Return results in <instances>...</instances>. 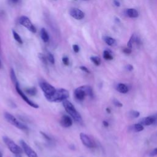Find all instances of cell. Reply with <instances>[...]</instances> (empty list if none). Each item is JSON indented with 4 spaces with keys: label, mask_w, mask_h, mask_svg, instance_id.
Instances as JSON below:
<instances>
[{
    "label": "cell",
    "mask_w": 157,
    "mask_h": 157,
    "mask_svg": "<svg viewBox=\"0 0 157 157\" xmlns=\"http://www.w3.org/2000/svg\"><path fill=\"white\" fill-rule=\"evenodd\" d=\"M90 59L91 61L96 65V66H99L101 64V59L99 57L97 56H91L90 58Z\"/></svg>",
    "instance_id": "603a6c76"
},
{
    "label": "cell",
    "mask_w": 157,
    "mask_h": 157,
    "mask_svg": "<svg viewBox=\"0 0 157 157\" xmlns=\"http://www.w3.org/2000/svg\"><path fill=\"white\" fill-rule=\"evenodd\" d=\"M46 56L47 58L48 61L52 64H53L55 63V58L53 56V55L49 52H47V55Z\"/></svg>",
    "instance_id": "cb8c5ba5"
},
{
    "label": "cell",
    "mask_w": 157,
    "mask_h": 157,
    "mask_svg": "<svg viewBox=\"0 0 157 157\" xmlns=\"http://www.w3.org/2000/svg\"><path fill=\"white\" fill-rule=\"evenodd\" d=\"M39 58L40 59V60L45 64V65H47V58L46 56V55H45L43 53H39L38 55Z\"/></svg>",
    "instance_id": "d4e9b609"
},
{
    "label": "cell",
    "mask_w": 157,
    "mask_h": 157,
    "mask_svg": "<svg viewBox=\"0 0 157 157\" xmlns=\"http://www.w3.org/2000/svg\"><path fill=\"white\" fill-rule=\"evenodd\" d=\"M126 69L128 71H131L132 69H133V66L131 64H128L126 66Z\"/></svg>",
    "instance_id": "836d02e7"
},
{
    "label": "cell",
    "mask_w": 157,
    "mask_h": 157,
    "mask_svg": "<svg viewBox=\"0 0 157 157\" xmlns=\"http://www.w3.org/2000/svg\"><path fill=\"white\" fill-rule=\"evenodd\" d=\"M123 52L126 53V54H129L131 53V49L129 48L128 47H126V48H124L123 49Z\"/></svg>",
    "instance_id": "d6a6232c"
},
{
    "label": "cell",
    "mask_w": 157,
    "mask_h": 157,
    "mask_svg": "<svg viewBox=\"0 0 157 157\" xmlns=\"http://www.w3.org/2000/svg\"><path fill=\"white\" fill-rule=\"evenodd\" d=\"M19 23L21 25L27 28L29 31L33 33H35L36 32V29L35 26L33 25V23H31L28 17L26 16L21 17L19 19Z\"/></svg>",
    "instance_id": "9c48e42d"
},
{
    "label": "cell",
    "mask_w": 157,
    "mask_h": 157,
    "mask_svg": "<svg viewBox=\"0 0 157 157\" xmlns=\"http://www.w3.org/2000/svg\"><path fill=\"white\" fill-rule=\"evenodd\" d=\"M69 14L74 18L78 20L83 19L85 17L84 13L81 10H80L77 8H72L69 10Z\"/></svg>",
    "instance_id": "8fae6325"
},
{
    "label": "cell",
    "mask_w": 157,
    "mask_h": 157,
    "mask_svg": "<svg viewBox=\"0 0 157 157\" xmlns=\"http://www.w3.org/2000/svg\"><path fill=\"white\" fill-rule=\"evenodd\" d=\"M72 48H73V50H74V52L75 53H78V52H79L80 48H79V47H78V45H77V44L73 45Z\"/></svg>",
    "instance_id": "4dcf8cb0"
},
{
    "label": "cell",
    "mask_w": 157,
    "mask_h": 157,
    "mask_svg": "<svg viewBox=\"0 0 157 157\" xmlns=\"http://www.w3.org/2000/svg\"><path fill=\"white\" fill-rule=\"evenodd\" d=\"M80 69L82 71H83V72H86V73H88V74L90 73L89 69H88L86 67H85V66H80Z\"/></svg>",
    "instance_id": "f546056e"
},
{
    "label": "cell",
    "mask_w": 157,
    "mask_h": 157,
    "mask_svg": "<svg viewBox=\"0 0 157 157\" xmlns=\"http://www.w3.org/2000/svg\"><path fill=\"white\" fill-rule=\"evenodd\" d=\"M154 119H155V124H157V112L153 115Z\"/></svg>",
    "instance_id": "e575fe53"
},
{
    "label": "cell",
    "mask_w": 157,
    "mask_h": 157,
    "mask_svg": "<svg viewBox=\"0 0 157 157\" xmlns=\"http://www.w3.org/2000/svg\"><path fill=\"white\" fill-rule=\"evenodd\" d=\"M39 86L42 90L45 98L51 96L56 89L53 85L45 81H40L39 82Z\"/></svg>",
    "instance_id": "52a82bcc"
},
{
    "label": "cell",
    "mask_w": 157,
    "mask_h": 157,
    "mask_svg": "<svg viewBox=\"0 0 157 157\" xmlns=\"http://www.w3.org/2000/svg\"><path fill=\"white\" fill-rule=\"evenodd\" d=\"M25 92L29 96H35L37 94V89L36 87L33 86L25 89Z\"/></svg>",
    "instance_id": "ffe728a7"
},
{
    "label": "cell",
    "mask_w": 157,
    "mask_h": 157,
    "mask_svg": "<svg viewBox=\"0 0 157 157\" xmlns=\"http://www.w3.org/2000/svg\"><path fill=\"white\" fill-rule=\"evenodd\" d=\"M104 40L108 45H110V46H112V45H115V44L116 42L115 40L110 36H104Z\"/></svg>",
    "instance_id": "ac0fdd59"
},
{
    "label": "cell",
    "mask_w": 157,
    "mask_h": 157,
    "mask_svg": "<svg viewBox=\"0 0 157 157\" xmlns=\"http://www.w3.org/2000/svg\"><path fill=\"white\" fill-rule=\"evenodd\" d=\"M15 90H16V91L17 92V93L20 95V96L23 99V101L27 103L29 106L34 108V109H37L39 108V105L34 103V102H33L31 99H29V98L26 96V94H25L24 93V92L21 90L20 87V85H19V83H17L16 85H15Z\"/></svg>",
    "instance_id": "ba28073f"
},
{
    "label": "cell",
    "mask_w": 157,
    "mask_h": 157,
    "mask_svg": "<svg viewBox=\"0 0 157 157\" xmlns=\"http://www.w3.org/2000/svg\"><path fill=\"white\" fill-rule=\"evenodd\" d=\"M103 58L106 60H112L113 59V56L109 50H105L103 52Z\"/></svg>",
    "instance_id": "44dd1931"
},
{
    "label": "cell",
    "mask_w": 157,
    "mask_h": 157,
    "mask_svg": "<svg viewBox=\"0 0 157 157\" xmlns=\"http://www.w3.org/2000/svg\"><path fill=\"white\" fill-rule=\"evenodd\" d=\"M126 14L130 18H137L139 15V13L137 11V10L133 8L126 9Z\"/></svg>",
    "instance_id": "9a60e30c"
},
{
    "label": "cell",
    "mask_w": 157,
    "mask_h": 157,
    "mask_svg": "<svg viewBox=\"0 0 157 157\" xmlns=\"http://www.w3.org/2000/svg\"><path fill=\"white\" fill-rule=\"evenodd\" d=\"M4 115L5 119L13 126H15L21 130H27L28 129V127L25 124H23V123L20 121L15 117H14L11 113H9V112H5Z\"/></svg>",
    "instance_id": "5b68a950"
},
{
    "label": "cell",
    "mask_w": 157,
    "mask_h": 157,
    "mask_svg": "<svg viewBox=\"0 0 157 157\" xmlns=\"http://www.w3.org/2000/svg\"><path fill=\"white\" fill-rule=\"evenodd\" d=\"M74 96L76 100L82 101L85 99L86 96L93 97V91L90 86L82 85L74 90Z\"/></svg>",
    "instance_id": "7a4b0ae2"
},
{
    "label": "cell",
    "mask_w": 157,
    "mask_h": 157,
    "mask_svg": "<svg viewBox=\"0 0 157 157\" xmlns=\"http://www.w3.org/2000/svg\"><path fill=\"white\" fill-rule=\"evenodd\" d=\"M106 111H107V112L109 113H110L111 112V111H110V110L109 108H107V109H106Z\"/></svg>",
    "instance_id": "f35d334b"
},
{
    "label": "cell",
    "mask_w": 157,
    "mask_h": 157,
    "mask_svg": "<svg viewBox=\"0 0 157 157\" xmlns=\"http://www.w3.org/2000/svg\"><path fill=\"white\" fill-rule=\"evenodd\" d=\"M2 140L8 148V149L13 154H21L23 152V149L19 145H18L13 140H12L10 138L7 136H3Z\"/></svg>",
    "instance_id": "277c9868"
},
{
    "label": "cell",
    "mask_w": 157,
    "mask_h": 157,
    "mask_svg": "<svg viewBox=\"0 0 157 157\" xmlns=\"http://www.w3.org/2000/svg\"><path fill=\"white\" fill-rule=\"evenodd\" d=\"M12 34H13V38L15 39V40L18 43H19L20 44H23V41H22V39H21V37L19 36V34L17 32H15L14 30H12Z\"/></svg>",
    "instance_id": "7402d4cb"
},
{
    "label": "cell",
    "mask_w": 157,
    "mask_h": 157,
    "mask_svg": "<svg viewBox=\"0 0 157 157\" xmlns=\"http://www.w3.org/2000/svg\"><path fill=\"white\" fill-rule=\"evenodd\" d=\"M139 123L142 124L143 126H150L151 124H155V119L152 115L142 118L140 120Z\"/></svg>",
    "instance_id": "4fadbf2b"
},
{
    "label": "cell",
    "mask_w": 157,
    "mask_h": 157,
    "mask_svg": "<svg viewBox=\"0 0 157 157\" xmlns=\"http://www.w3.org/2000/svg\"><path fill=\"white\" fill-rule=\"evenodd\" d=\"M102 124H103V125H104L105 127H108V126H109V123H108L107 121H105V120H104V121H102Z\"/></svg>",
    "instance_id": "d590c367"
},
{
    "label": "cell",
    "mask_w": 157,
    "mask_h": 157,
    "mask_svg": "<svg viewBox=\"0 0 157 157\" xmlns=\"http://www.w3.org/2000/svg\"><path fill=\"white\" fill-rule=\"evenodd\" d=\"M80 139L82 144L89 148H94L97 147L95 140L91 136L84 132L80 133Z\"/></svg>",
    "instance_id": "8992f818"
},
{
    "label": "cell",
    "mask_w": 157,
    "mask_h": 157,
    "mask_svg": "<svg viewBox=\"0 0 157 157\" xmlns=\"http://www.w3.org/2000/svg\"><path fill=\"white\" fill-rule=\"evenodd\" d=\"M114 4H115V5H116L117 6H120V2H119L118 1H116V0L114 1Z\"/></svg>",
    "instance_id": "8d00e7d4"
},
{
    "label": "cell",
    "mask_w": 157,
    "mask_h": 157,
    "mask_svg": "<svg viewBox=\"0 0 157 157\" xmlns=\"http://www.w3.org/2000/svg\"><path fill=\"white\" fill-rule=\"evenodd\" d=\"M1 67V61H0V68Z\"/></svg>",
    "instance_id": "b9f144b4"
},
{
    "label": "cell",
    "mask_w": 157,
    "mask_h": 157,
    "mask_svg": "<svg viewBox=\"0 0 157 157\" xmlns=\"http://www.w3.org/2000/svg\"><path fill=\"white\" fill-rule=\"evenodd\" d=\"M156 155H157V147L153 149L150 153V156H155Z\"/></svg>",
    "instance_id": "f1b7e54d"
},
{
    "label": "cell",
    "mask_w": 157,
    "mask_h": 157,
    "mask_svg": "<svg viewBox=\"0 0 157 157\" xmlns=\"http://www.w3.org/2000/svg\"><path fill=\"white\" fill-rule=\"evenodd\" d=\"M113 104L116 106V107H121L123 106V104L121 102H120L118 99H113Z\"/></svg>",
    "instance_id": "4316f807"
},
{
    "label": "cell",
    "mask_w": 157,
    "mask_h": 157,
    "mask_svg": "<svg viewBox=\"0 0 157 157\" xmlns=\"http://www.w3.org/2000/svg\"><path fill=\"white\" fill-rule=\"evenodd\" d=\"M13 157H21V154H17V155H13Z\"/></svg>",
    "instance_id": "74e56055"
},
{
    "label": "cell",
    "mask_w": 157,
    "mask_h": 157,
    "mask_svg": "<svg viewBox=\"0 0 157 157\" xmlns=\"http://www.w3.org/2000/svg\"><path fill=\"white\" fill-rule=\"evenodd\" d=\"M10 79H11V80H12V83H13L14 85L18 83L17 78V76H16V74L15 73V71H14V70L12 68L10 69Z\"/></svg>",
    "instance_id": "d6986e66"
},
{
    "label": "cell",
    "mask_w": 157,
    "mask_h": 157,
    "mask_svg": "<svg viewBox=\"0 0 157 157\" xmlns=\"http://www.w3.org/2000/svg\"><path fill=\"white\" fill-rule=\"evenodd\" d=\"M0 157H3L2 156V153L0 151Z\"/></svg>",
    "instance_id": "60d3db41"
},
{
    "label": "cell",
    "mask_w": 157,
    "mask_h": 157,
    "mask_svg": "<svg viewBox=\"0 0 157 157\" xmlns=\"http://www.w3.org/2000/svg\"><path fill=\"white\" fill-rule=\"evenodd\" d=\"M63 102V105L66 111V112L69 115L70 117L77 123L82 124L83 120L80 113L75 108L74 105L67 99L64 100Z\"/></svg>",
    "instance_id": "6da1fadb"
},
{
    "label": "cell",
    "mask_w": 157,
    "mask_h": 157,
    "mask_svg": "<svg viewBox=\"0 0 157 157\" xmlns=\"http://www.w3.org/2000/svg\"><path fill=\"white\" fill-rule=\"evenodd\" d=\"M12 2H17L18 0H10Z\"/></svg>",
    "instance_id": "ab89813d"
},
{
    "label": "cell",
    "mask_w": 157,
    "mask_h": 157,
    "mask_svg": "<svg viewBox=\"0 0 157 157\" xmlns=\"http://www.w3.org/2000/svg\"><path fill=\"white\" fill-rule=\"evenodd\" d=\"M73 119L69 115H64L60 119V124L64 128L71 127L73 123Z\"/></svg>",
    "instance_id": "7c38bea8"
},
{
    "label": "cell",
    "mask_w": 157,
    "mask_h": 157,
    "mask_svg": "<svg viewBox=\"0 0 157 157\" xmlns=\"http://www.w3.org/2000/svg\"><path fill=\"white\" fill-rule=\"evenodd\" d=\"M40 134L43 136V137H44L45 139H47V140H51V138H50L47 134H45V133L43 132H40Z\"/></svg>",
    "instance_id": "1f68e13d"
},
{
    "label": "cell",
    "mask_w": 157,
    "mask_h": 157,
    "mask_svg": "<svg viewBox=\"0 0 157 157\" xmlns=\"http://www.w3.org/2000/svg\"><path fill=\"white\" fill-rule=\"evenodd\" d=\"M20 143L21 145V147L23 149V151L25 153L28 157H38L36 152L23 140H21Z\"/></svg>",
    "instance_id": "30bf717a"
},
{
    "label": "cell",
    "mask_w": 157,
    "mask_h": 157,
    "mask_svg": "<svg viewBox=\"0 0 157 157\" xmlns=\"http://www.w3.org/2000/svg\"><path fill=\"white\" fill-rule=\"evenodd\" d=\"M62 61L63 63V64L65 66H68L69 64V59L68 58V57L67 56H64L62 58Z\"/></svg>",
    "instance_id": "83f0119b"
},
{
    "label": "cell",
    "mask_w": 157,
    "mask_h": 157,
    "mask_svg": "<svg viewBox=\"0 0 157 157\" xmlns=\"http://www.w3.org/2000/svg\"><path fill=\"white\" fill-rule=\"evenodd\" d=\"M40 37L44 42H47L49 40L48 34L45 28H42L40 30Z\"/></svg>",
    "instance_id": "e0dca14e"
},
{
    "label": "cell",
    "mask_w": 157,
    "mask_h": 157,
    "mask_svg": "<svg viewBox=\"0 0 157 157\" xmlns=\"http://www.w3.org/2000/svg\"><path fill=\"white\" fill-rule=\"evenodd\" d=\"M130 128H131V130H132V131L140 132V131L144 130V127L142 124H140V123H136V124H134L132 125L130 127Z\"/></svg>",
    "instance_id": "2e32d148"
},
{
    "label": "cell",
    "mask_w": 157,
    "mask_h": 157,
    "mask_svg": "<svg viewBox=\"0 0 157 157\" xmlns=\"http://www.w3.org/2000/svg\"><path fill=\"white\" fill-rule=\"evenodd\" d=\"M129 115L131 118H137V117H139L140 112L139 111H137V110H131L129 112Z\"/></svg>",
    "instance_id": "484cf974"
},
{
    "label": "cell",
    "mask_w": 157,
    "mask_h": 157,
    "mask_svg": "<svg viewBox=\"0 0 157 157\" xmlns=\"http://www.w3.org/2000/svg\"><path fill=\"white\" fill-rule=\"evenodd\" d=\"M117 90L120 93L125 94L128 92L129 88L126 84L123 83H120L117 85Z\"/></svg>",
    "instance_id": "5bb4252c"
},
{
    "label": "cell",
    "mask_w": 157,
    "mask_h": 157,
    "mask_svg": "<svg viewBox=\"0 0 157 157\" xmlns=\"http://www.w3.org/2000/svg\"><path fill=\"white\" fill-rule=\"evenodd\" d=\"M69 96V91L64 88H56L55 92L45 99L52 102H61L67 99Z\"/></svg>",
    "instance_id": "3957f363"
}]
</instances>
